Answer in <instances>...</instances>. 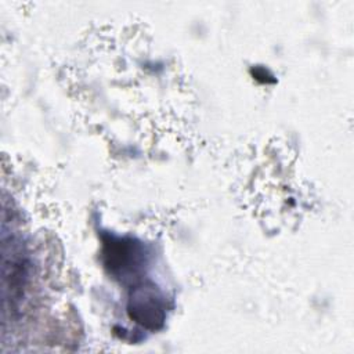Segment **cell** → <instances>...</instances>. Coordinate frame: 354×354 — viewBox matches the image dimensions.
Returning a JSON list of instances; mask_svg holds the SVG:
<instances>
[{"label":"cell","mask_w":354,"mask_h":354,"mask_svg":"<svg viewBox=\"0 0 354 354\" xmlns=\"http://www.w3.org/2000/svg\"><path fill=\"white\" fill-rule=\"evenodd\" d=\"M127 311L131 319L151 330L160 328L166 315L163 297L152 283L134 288L129 299Z\"/></svg>","instance_id":"6da1fadb"},{"label":"cell","mask_w":354,"mask_h":354,"mask_svg":"<svg viewBox=\"0 0 354 354\" xmlns=\"http://www.w3.org/2000/svg\"><path fill=\"white\" fill-rule=\"evenodd\" d=\"M105 257L106 266L111 267L112 271H131L133 266L131 263L136 264L137 260L134 256H137V250L134 249L131 242L126 241H111V243H105Z\"/></svg>","instance_id":"7a4b0ae2"}]
</instances>
